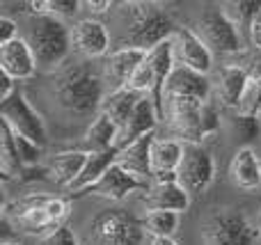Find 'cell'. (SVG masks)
Returning <instances> with one entry per match:
<instances>
[{"label": "cell", "mask_w": 261, "mask_h": 245, "mask_svg": "<svg viewBox=\"0 0 261 245\" xmlns=\"http://www.w3.org/2000/svg\"><path fill=\"white\" fill-rule=\"evenodd\" d=\"M261 232L248 220V215L234 209H222L208 215L204 223L206 245H257Z\"/></svg>", "instance_id": "8992f818"}, {"label": "cell", "mask_w": 261, "mask_h": 245, "mask_svg": "<svg viewBox=\"0 0 261 245\" xmlns=\"http://www.w3.org/2000/svg\"><path fill=\"white\" fill-rule=\"evenodd\" d=\"M149 53L144 50H135V48H117L115 53H110L103 62V80L110 87V92L115 90H124L128 87L133 73L138 71V67L147 60Z\"/></svg>", "instance_id": "9a60e30c"}, {"label": "cell", "mask_w": 261, "mask_h": 245, "mask_svg": "<svg viewBox=\"0 0 261 245\" xmlns=\"http://www.w3.org/2000/svg\"><path fill=\"white\" fill-rule=\"evenodd\" d=\"M184 158V142L179 140H156L151 147V168L153 174L176 172Z\"/></svg>", "instance_id": "cb8c5ba5"}, {"label": "cell", "mask_w": 261, "mask_h": 245, "mask_svg": "<svg viewBox=\"0 0 261 245\" xmlns=\"http://www.w3.org/2000/svg\"><path fill=\"white\" fill-rule=\"evenodd\" d=\"M248 69H250V78L261 83V50H254V55L248 62Z\"/></svg>", "instance_id": "8d00e7d4"}, {"label": "cell", "mask_w": 261, "mask_h": 245, "mask_svg": "<svg viewBox=\"0 0 261 245\" xmlns=\"http://www.w3.org/2000/svg\"><path fill=\"white\" fill-rule=\"evenodd\" d=\"M18 39V23L9 16L0 18V46L9 44V41Z\"/></svg>", "instance_id": "836d02e7"}, {"label": "cell", "mask_w": 261, "mask_h": 245, "mask_svg": "<svg viewBox=\"0 0 261 245\" xmlns=\"http://www.w3.org/2000/svg\"><path fill=\"white\" fill-rule=\"evenodd\" d=\"M202 124H204V135H213V133L220 128V108H218L216 101L208 99L202 108Z\"/></svg>", "instance_id": "4dcf8cb0"}, {"label": "cell", "mask_w": 261, "mask_h": 245, "mask_svg": "<svg viewBox=\"0 0 261 245\" xmlns=\"http://www.w3.org/2000/svg\"><path fill=\"white\" fill-rule=\"evenodd\" d=\"M142 204L147 211H174V213H184L190 204V195L186 188L176 183H153L149 190L144 193Z\"/></svg>", "instance_id": "ac0fdd59"}, {"label": "cell", "mask_w": 261, "mask_h": 245, "mask_svg": "<svg viewBox=\"0 0 261 245\" xmlns=\"http://www.w3.org/2000/svg\"><path fill=\"white\" fill-rule=\"evenodd\" d=\"M0 117L16 135H23L28 140H32L35 145L46 147V142H48L46 124L41 119V115L30 105V101L25 99V94L21 90H16L7 101L0 103Z\"/></svg>", "instance_id": "ba28073f"}, {"label": "cell", "mask_w": 261, "mask_h": 245, "mask_svg": "<svg viewBox=\"0 0 261 245\" xmlns=\"http://www.w3.org/2000/svg\"><path fill=\"white\" fill-rule=\"evenodd\" d=\"M259 232H261V213H259Z\"/></svg>", "instance_id": "60d3db41"}, {"label": "cell", "mask_w": 261, "mask_h": 245, "mask_svg": "<svg viewBox=\"0 0 261 245\" xmlns=\"http://www.w3.org/2000/svg\"><path fill=\"white\" fill-rule=\"evenodd\" d=\"M14 140H16V149H18V156H21V163L25 165V168H35L41 158L44 147L35 145L32 140H28V138H23V135H16V133H14Z\"/></svg>", "instance_id": "f546056e"}, {"label": "cell", "mask_w": 261, "mask_h": 245, "mask_svg": "<svg viewBox=\"0 0 261 245\" xmlns=\"http://www.w3.org/2000/svg\"><path fill=\"white\" fill-rule=\"evenodd\" d=\"M87 158L90 154L83 149H71V151H62V154H55V158L50 160L48 170L53 174L55 183L60 186H67L69 190L73 188V183L81 179L83 170L87 165Z\"/></svg>", "instance_id": "603a6c76"}, {"label": "cell", "mask_w": 261, "mask_h": 245, "mask_svg": "<svg viewBox=\"0 0 261 245\" xmlns=\"http://www.w3.org/2000/svg\"><path fill=\"white\" fill-rule=\"evenodd\" d=\"M248 41H250V46H252L254 50H261V9H259L257 16H254L252 25H250Z\"/></svg>", "instance_id": "d590c367"}, {"label": "cell", "mask_w": 261, "mask_h": 245, "mask_svg": "<svg viewBox=\"0 0 261 245\" xmlns=\"http://www.w3.org/2000/svg\"><path fill=\"white\" fill-rule=\"evenodd\" d=\"M206 103V101H204ZM202 101H190V99H174L170 101V124L174 133L181 138V142H195L202 145L204 135V124H202Z\"/></svg>", "instance_id": "7c38bea8"}, {"label": "cell", "mask_w": 261, "mask_h": 245, "mask_svg": "<svg viewBox=\"0 0 261 245\" xmlns=\"http://www.w3.org/2000/svg\"><path fill=\"white\" fill-rule=\"evenodd\" d=\"M176 177L188 195L204 193L216 179V163L211 151L195 142H184V158L176 170Z\"/></svg>", "instance_id": "9c48e42d"}, {"label": "cell", "mask_w": 261, "mask_h": 245, "mask_svg": "<svg viewBox=\"0 0 261 245\" xmlns=\"http://www.w3.org/2000/svg\"><path fill=\"white\" fill-rule=\"evenodd\" d=\"M119 135H122V131L117 128V124H115L108 115L99 113L92 119L85 135H83V151H87V154L108 151L119 142Z\"/></svg>", "instance_id": "7402d4cb"}, {"label": "cell", "mask_w": 261, "mask_h": 245, "mask_svg": "<svg viewBox=\"0 0 261 245\" xmlns=\"http://www.w3.org/2000/svg\"><path fill=\"white\" fill-rule=\"evenodd\" d=\"M37 67L39 64H37V58L30 44L25 41V37H18V39L0 46V71L7 73L16 83L30 80L37 73Z\"/></svg>", "instance_id": "5bb4252c"}, {"label": "cell", "mask_w": 261, "mask_h": 245, "mask_svg": "<svg viewBox=\"0 0 261 245\" xmlns=\"http://www.w3.org/2000/svg\"><path fill=\"white\" fill-rule=\"evenodd\" d=\"M227 124H229L231 138H236L243 147H250L261 138V119L257 115H243L234 110V115L227 117Z\"/></svg>", "instance_id": "484cf974"}, {"label": "cell", "mask_w": 261, "mask_h": 245, "mask_svg": "<svg viewBox=\"0 0 261 245\" xmlns=\"http://www.w3.org/2000/svg\"><path fill=\"white\" fill-rule=\"evenodd\" d=\"M220 83H218V99L225 108L239 110L241 99L250 85V69L243 64H227L220 69Z\"/></svg>", "instance_id": "d6986e66"}, {"label": "cell", "mask_w": 261, "mask_h": 245, "mask_svg": "<svg viewBox=\"0 0 261 245\" xmlns=\"http://www.w3.org/2000/svg\"><path fill=\"white\" fill-rule=\"evenodd\" d=\"M197 35L211 48V53L236 55L243 50V35L236 23L227 16L225 9L208 7L202 12L197 21Z\"/></svg>", "instance_id": "52a82bcc"}, {"label": "cell", "mask_w": 261, "mask_h": 245, "mask_svg": "<svg viewBox=\"0 0 261 245\" xmlns=\"http://www.w3.org/2000/svg\"><path fill=\"white\" fill-rule=\"evenodd\" d=\"M142 99H144V94L130 90V87L108 92V94H106V99H103V103H101V113L108 115V117L117 124L119 131H124V128L128 126L130 117H133L135 108H138V103Z\"/></svg>", "instance_id": "44dd1931"}, {"label": "cell", "mask_w": 261, "mask_h": 245, "mask_svg": "<svg viewBox=\"0 0 261 245\" xmlns=\"http://www.w3.org/2000/svg\"><path fill=\"white\" fill-rule=\"evenodd\" d=\"M144 223L126 209H106L87 225L85 245H142Z\"/></svg>", "instance_id": "5b68a950"}, {"label": "cell", "mask_w": 261, "mask_h": 245, "mask_svg": "<svg viewBox=\"0 0 261 245\" xmlns=\"http://www.w3.org/2000/svg\"><path fill=\"white\" fill-rule=\"evenodd\" d=\"M16 90H18L16 80H14V78H9L7 73L0 71V103H3V101H7Z\"/></svg>", "instance_id": "e575fe53"}, {"label": "cell", "mask_w": 261, "mask_h": 245, "mask_svg": "<svg viewBox=\"0 0 261 245\" xmlns=\"http://www.w3.org/2000/svg\"><path fill=\"white\" fill-rule=\"evenodd\" d=\"M41 245H81V241H78V236L73 234V229L69 225H62L58 232L41 238Z\"/></svg>", "instance_id": "d6a6232c"}, {"label": "cell", "mask_w": 261, "mask_h": 245, "mask_svg": "<svg viewBox=\"0 0 261 245\" xmlns=\"http://www.w3.org/2000/svg\"><path fill=\"white\" fill-rule=\"evenodd\" d=\"M176 23L167 9L156 3L122 5V39L119 48H135L151 53L176 35Z\"/></svg>", "instance_id": "6da1fadb"}, {"label": "cell", "mask_w": 261, "mask_h": 245, "mask_svg": "<svg viewBox=\"0 0 261 245\" xmlns=\"http://www.w3.org/2000/svg\"><path fill=\"white\" fill-rule=\"evenodd\" d=\"M73 46L78 53H83L85 58H101L110 50V32L101 21L94 18H83L73 25L71 30Z\"/></svg>", "instance_id": "2e32d148"}, {"label": "cell", "mask_w": 261, "mask_h": 245, "mask_svg": "<svg viewBox=\"0 0 261 245\" xmlns=\"http://www.w3.org/2000/svg\"><path fill=\"white\" fill-rule=\"evenodd\" d=\"M172 41H174V55H176V62L179 64L193 69V71L204 73V76L211 71L213 53L195 30H190V28H179Z\"/></svg>", "instance_id": "4fadbf2b"}, {"label": "cell", "mask_w": 261, "mask_h": 245, "mask_svg": "<svg viewBox=\"0 0 261 245\" xmlns=\"http://www.w3.org/2000/svg\"><path fill=\"white\" fill-rule=\"evenodd\" d=\"M179 218L181 213H174V211H147L142 223L151 238H172L179 229Z\"/></svg>", "instance_id": "4316f807"}, {"label": "cell", "mask_w": 261, "mask_h": 245, "mask_svg": "<svg viewBox=\"0 0 261 245\" xmlns=\"http://www.w3.org/2000/svg\"><path fill=\"white\" fill-rule=\"evenodd\" d=\"M128 87L135 90V92H140V94H144V96H151V92H153V69H151L149 58L144 60V62L138 67V71L133 73Z\"/></svg>", "instance_id": "f1b7e54d"}, {"label": "cell", "mask_w": 261, "mask_h": 245, "mask_svg": "<svg viewBox=\"0 0 261 245\" xmlns=\"http://www.w3.org/2000/svg\"><path fill=\"white\" fill-rule=\"evenodd\" d=\"M135 190H144V193H147L149 190V183L142 181V179H138V177H133V174L126 172V170H124L119 163H115L113 168H110L108 172L99 179V181H94L92 186L71 193V197H73V200H78V197L96 195V197H106V200L119 202V200L128 197L130 193H135Z\"/></svg>", "instance_id": "30bf717a"}, {"label": "cell", "mask_w": 261, "mask_h": 245, "mask_svg": "<svg viewBox=\"0 0 261 245\" xmlns=\"http://www.w3.org/2000/svg\"><path fill=\"white\" fill-rule=\"evenodd\" d=\"M149 245H179V243H176L174 238H151Z\"/></svg>", "instance_id": "f35d334b"}, {"label": "cell", "mask_w": 261, "mask_h": 245, "mask_svg": "<svg viewBox=\"0 0 261 245\" xmlns=\"http://www.w3.org/2000/svg\"><path fill=\"white\" fill-rule=\"evenodd\" d=\"M261 9V0H241V3H227L225 12L231 21L236 23L241 32H245V37L250 35V25H252L254 16Z\"/></svg>", "instance_id": "83f0119b"}, {"label": "cell", "mask_w": 261, "mask_h": 245, "mask_svg": "<svg viewBox=\"0 0 261 245\" xmlns=\"http://www.w3.org/2000/svg\"><path fill=\"white\" fill-rule=\"evenodd\" d=\"M103 73L94 71L87 62H76L64 67L53 80V96L69 115L90 117L103 103Z\"/></svg>", "instance_id": "7a4b0ae2"}, {"label": "cell", "mask_w": 261, "mask_h": 245, "mask_svg": "<svg viewBox=\"0 0 261 245\" xmlns=\"http://www.w3.org/2000/svg\"><path fill=\"white\" fill-rule=\"evenodd\" d=\"M0 133H3V147H0V168L7 179H18L21 181L25 165L21 163V156L16 149V140H14V131L5 122H0Z\"/></svg>", "instance_id": "d4e9b609"}, {"label": "cell", "mask_w": 261, "mask_h": 245, "mask_svg": "<svg viewBox=\"0 0 261 245\" xmlns=\"http://www.w3.org/2000/svg\"><path fill=\"white\" fill-rule=\"evenodd\" d=\"M81 7L83 3H78V0H46V14H53L62 21L64 16H73Z\"/></svg>", "instance_id": "1f68e13d"}, {"label": "cell", "mask_w": 261, "mask_h": 245, "mask_svg": "<svg viewBox=\"0 0 261 245\" xmlns=\"http://www.w3.org/2000/svg\"><path fill=\"white\" fill-rule=\"evenodd\" d=\"M69 215V204L62 197L32 195L23 202H16L12 209H5V218H14V225L32 236L46 238L58 232Z\"/></svg>", "instance_id": "277c9868"}, {"label": "cell", "mask_w": 261, "mask_h": 245, "mask_svg": "<svg viewBox=\"0 0 261 245\" xmlns=\"http://www.w3.org/2000/svg\"><path fill=\"white\" fill-rule=\"evenodd\" d=\"M165 99L174 101V99H190V101H208L211 99V80L208 76L193 69L184 67L176 62L172 69L170 78L165 85Z\"/></svg>", "instance_id": "8fae6325"}, {"label": "cell", "mask_w": 261, "mask_h": 245, "mask_svg": "<svg viewBox=\"0 0 261 245\" xmlns=\"http://www.w3.org/2000/svg\"><path fill=\"white\" fill-rule=\"evenodd\" d=\"M229 179L241 190L261 188V156L252 147H239L229 163Z\"/></svg>", "instance_id": "e0dca14e"}, {"label": "cell", "mask_w": 261, "mask_h": 245, "mask_svg": "<svg viewBox=\"0 0 261 245\" xmlns=\"http://www.w3.org/2000/svg\"><path fill=\"white\" fill-rule=\"evenodd\" d=\"M25 41L35 53L37 64L48 71L62 67L73 46L71 30L62 18L53 16V14H30Z\"/></svg>", "instance_id": "3957f363"}, {"label": "cell", "mask_w": 261, "mask_h": 245, "mask_svg": "<svg viewBox=\"0 0 261 245\" xmlns=\"http://www.w3.org/2000/svg\"><path fill=\"white\" fill-rule=\"evenodd\" d=\"M153 142H156V133H149V135L140 138V140L133 142L128 149L122 151V156H119L117 163L122 165L126 172L133 174V177L142 179V181L153 179V168H151V147H153Z\"/></svg>", "instance_id": "ffe728a7"}, {"label": "cell", "mask_w": 261, "mask_h": 245, "mask_svg": "<svg viewBox=\"0 0 261 245\" xmlns=\"http://www.w3.org/2000/svg\"><path fill=\"white\" fill-rule=\"evenodd\" d=\"M83 7H87L90 12H96V14H103V12H108L110 7H113V3L110 0H87V3H83Z\"/></svg>", "instance_id": "74e56055"}, {"label": "cell", "mask_w": 261, "mask_h": 245, "mask_svg": "<svg viewBox=\"0 0 261 245\" xmlns=\"http://www.w3.org/2000/svg\"><path fill=\"white\" fill-rule=\"evenodd\" d=\"M3 245H18V243H12V241H5Z\"/></svg>", "instance_id": "ab89813d"}]
</instances>
